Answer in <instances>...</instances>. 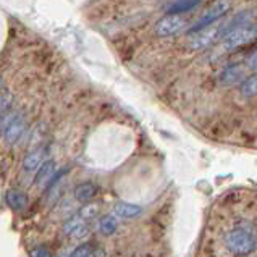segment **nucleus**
<instances>
[{"label": "nucleus", "instance_id": "9", "mask_svg": "<svg viewBox=\"0 0 257 257\" xmlns=\"http://www.w3.org/2000/svg\"><path fill=\"white\" fill-rule=\"evenodd\" d=\"M141 212H143L141 205H136L131 202L120 201L113 205V215L118 218H136L141 215Z\"/></svg>", "mask_w": 257, "mask_h": 257}, {"label": "nucleus", "instance_id": "17", "mask_svg": "<svg viewBox=\"0 0 257 257\" xmlns=\"http://www.w3.org/2000/svg\"><path fill=\"white\" fill-rule=\"evenodd\" d=\"M92 251H94V246L91 243H83L73 249L68 257H91Z\"/></svg>", "mask_w": 257, "mask_h": 257}, {"label": "nucleus", "instance_id": "19", "mask_svg": "<svg viewBox=\"0 0 257 257\" xmlns=\"http://www.w3.org/2000/svg\"><path fill=\"white\" fill-rule=\"evenodd\" d=\"M10 104H12V94L9 91L0 92V116L7 112V108L10 107Z\"/></svg>", "mask_w": 257, "mask_h": 257}, {"label": "nucleus", "instance_id": "12", "mask_svg": "<svg viewBox=\"0 0 257 257\" xmlns=\"http://www.w3.org/2000/svg\"><path fill=\"white\" fill-rule=\"evenodd\" d=\"M97 194V186L94 185L91 181H86V183H81V185H78L75 188V199L78 202H89L94 199V196Z\"/></svg>", "mask_w": 257, "mask_h": 257}, {"label": "nucleus", "instance_id": "5", "mask_svg": "<svg viewBox=\"0 0 257 257\" xmlns=\"http://www.w3.org/2000/svg\"><path fill=\"white\" fill-rule=\"evenodd\" d=\"M186 21L183 20L178 15H170V17H165L162 20H159L156 26H154V33H156L159 38H168V36L178 34L185 29Z\"/></svg>", "mask_w": 257, "mask_h": 257}, {"label": "nucleus", "instance_id": "4", "mask_svg": "<svg viewBox=\"0 0 257 257\" xmlns=\"http://www.w3.org/2000/svg\"><path fill=\"white\" fill-rule=\"evenodd\" d=\"M230 10V0H215L209 5V9L202 13V17L196 21L191 28V31H199V29L214 25L217 20H220L225 13Z\"/></svg>", "mask_w": 257, "mask_h": 257}, {"label": "nucleus", "instance_id": "16", "mask_svg": "<svg viewBox=\"0 0 257 257\" xmlns=\"http://www.w3.org/2000/svg\"><path fill=\"white\" fill-rule=\"evenodd\" d=\"M197 4H199V0H183V2L175 4L173 7H170L168 13H170V15H178V13H183V12H188L191 9H194Z\"/></svg>", "mask_w": 257, "mask_h": 257}, {"label": "nucleus", "instance_id": "6", "mask_svg": "<svg viewBox=\"0 0 257 257\" xmlns=\"http://www.w3.org/2000/svg\"><path fill=\"white\" fill-rule=\"evenodd\" d=\"M25 131H26V118H25V115L23 113H20L17 118H15L9 126L5 128L4 131V141L7 144H15V143H18L21 138H23L25 135Z\"/></svg>", "mask_w": 257, "mask_h": 257}, {"label": "nucleus", "instance_id": "8", "mask_svg": "<svg viewBox=\"0 0 257 257\" xmlns=\"http://www.w3.org/2000/svg\"><path fill=\"white\" fill-rule=\"evenodd\" d=\"M57 173V165L54 160H46L38 170V175H36L34 178V183L38 186H49V183L52 181L54 175Z\"/></svg>", "mask_w": 257, "mask_h": 257}, {"label": "nucleus", "instance_id": "13", "mask_svg": "<svg viewBox=\"0 0 257 257\" xmlns=\"http://www.w3.org/2000/svg\"><path fill=\"white\" fill-rule=\"evenodd\" d=\"M118 228V222H116L115 215H105L99 220V231L104 234V236H110L113 234Z\"/></svg>", "mask_w": 257, "mask_h": 257}, {"label": "nucleus", "instance_id": "1", "mask_svg": "<svg viewBox=\"0 0 257 257\" xmlns=\"http://www.w3.org/2000/svg\"><path fill=\"white\" fill-rule=\"evenodd\" d=\"M225 246L234 257H246L257 249V231L249 222H241L225 234Z\"/></svg>", "mask_w": 257, "mask_h": 257}, {"label": "nucleus", "instance_id": "11", "mask_svg": "<svg viewBox=\"0 0 257 257\" xmlns=\"http://www.w3.org/2000/svg\"><path fill=\"white\" fill-rule=\"evenodd\" d=\"M244 79V70L239 67V65H228L223 71L220 73V83L222 84H236Z\"/></svg>", "mask_w": 257, "mask_h": 257}, {"label": "nucleus", "instance_id": "18", "mask_svg": "<svg viewBox=\"0 0 257 257\" xmlns=\"http://www.w3.org/2000/svg\"><path fill=\"white\" fill-rule=\"evenodd\" d=\"M97 214H99V204H94V202H91V204H86V205H83V207H81V210H79V214H78V215H81L84 220H89V218L95 217Z\"/></svg>", "mask_w": 257, "mask_h": 257}, {"label": "nucleus", "instance_id": "15", "mask_svg": "<svg viewBox=\"0 0 257 257\" xmlns=\"http://www.w3.org/2000/svg\"><path fill=\"white\" fill-rule=\"evenodd\" d=\"M83 223H86V220L81 217V215H73L71 218H68L67 222H65V225H63V233L65 234H70L71 236V233L75 231L76 228H79Z\"/></svg>", "mask_w": 257, "mask_h": 257}, {"label": "nucleus", "instance_id": "22", "mask_svg": "<svg viewBox=\"0 0 257 257\" xmlns=\"http://www.w3.org/2000/svg\"><path fill=\"white\" fill-rule=\"evenodd\" d=\"M246 67L249 70H257V49L254 50V52L247 57V60H246Z\"/></svg>", "mask_w": 257, "mask_h": 257}, {"label": "nucleus", "instance_id": "23", "mask_svg": "<svg viewBox=\"0 0 257 257\" xmlns=\"http://www.w3.org/2000/svg\"><path fill=\"white\" fill-rule=\"evenodd\" d=\"M2 84H4V79H2V76H0V87H2Z\"/></svg>", "mask_w": 257, "mask_h": 257}, {"label": "nucleus", "instance_id": "3", "mask_svg": "<svg viewBox=\"0 0 257 257\" xmlns=\"http://www.w3.org/2000/svg\"><path fill=\"white\" fill-rule=\"evenodd\" d=\"M223 36H225L223 23H220L217 26L210 25V26L199 29V31L191 33V36L188 38V46L193 50H202V49L210 47L212 44L217 42L220 38H223Z\"/></svg>", "mask_w": 257, "mask_h": 257}, {"label": "nucleus", "instance_id": "10", "mask_svg": "<svg viewBox=\"0 0 257 257\" xmlns=\"http://www.w3.org/2000/svg\"><path fill=\"white\" fill-rule=\"evenodd\" d=\"M5 201H7V204H9L13 210H17V212L25 210V209H26V205H28V202H29L26 193H23V191H20V189H15V188H12V189L7 191Z\"/></svg>", "mask_w": 257, "mask_h": 257}, {"label": "nucleus", "instance_id": "21", "mask_svg": "<svg viewBox=\"0 0 257 257\" xmlns=\"http://www.w3.org/2000/svg\"><path fill=\"white\" fill-rule=\"evenodd\" d=\"M87 234H89V226H87V223H83L81 226H79V228H76L75 231L71 233V236H73V238H78V239H79V238L83 239V238L87 236Z\"/></svg>", "mask_w": 257, "mask_h": 257}, {"label": "nucleus", "instance_id": "2", "mask_svg": "<svg viewBox=\"0 0 257 257\" xmlns=\"http://www.w3.org/2000/svg\"><path fill=\"white\" fill-rule=\"evenodd\" d=\"M222 39H223V47L226 50H234L241 46H246V44L257 39V25L252 23L239 25L226 33Z\"/></svg>", "mask_w": 257, "mask_h": 257}, {"label": "nucleus", "instance_id": "14", "mask_svg": "<svg viewBox=\"0 0 257 257\" xmlns=\"http://www.w3.org/2000/svg\"><path fill=\"white\" fill-rule=\"evenodd\" d=\"M241 94L246 95V97L257 95V73L244 79L243 84H241Z\"/></svg>", "mask_w": 257, "mask_h": 257}, {"label": "nucleus", "instance_id": "7", "mask_svg": "<svg viewBox=\"0 0 257 257\" xmlns=\"http://www.w3.org/2000/svg\"><path fill=\"white\" fill-rule=\"evenodd\" d=\"M46 154H47V151H46V148H42V146L38 149L31 151L23 160V170L28 173L39 170V167L46 162Z\"/></svg>", "mask_w": 257, "mask_h": 257}, {"label": "nucleus", "instance_id": "20", "mask_svg": "<svg viewBox=\"0 0 257 257\" xmlns=\"http://www.w3.org/2000/svg\"><path fill=\"white\" fill-rule=\"evenodd\" d=\"M29 255L31 257H52V252H50V249L46 246H38L29 251Z\"/></svg>", "mask_w": 257, "mask_h": 257}]
</instances>
